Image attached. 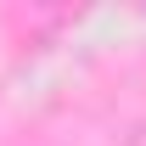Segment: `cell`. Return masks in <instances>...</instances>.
I'll use <instances>...</instances> for the list:
<instances>
[]
</instances>
